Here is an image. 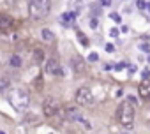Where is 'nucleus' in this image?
<instances>
[{
  "mask_svg": "<svg viewBox=\"0 0 150 134\" xmlns=\"http://www.w3.org/2000/svg\"><path fill=\"white\" fill-rule=\"evenodd\" d=\"M7 101L18 111H27L28 106H30V95L23 90V88H12V90L7 94Z\"/></svg>",
  "mask_w": 150,
  "mask_h": 134,
  "instance_id": "f257e3e1",
  "label": "nucleus"
},
{
  "mask_svg": "<svg viewBox=\"0 0 150 134\" xmlns=\"http://www.w3.org/2000/svg\"><path fill=\"white\" fill-rule=\"evenodd\" d=\"M117 120L124 127H133L134 125V104L131 101H124L117 108Z\"/></svg>",
  "mask_w": 150,
  "mask_h": 134,
  "instance_id": "f03ea898",
  "label": "nucleus"
},
{
  "mask_svg": "<svg viewBox=\"0 0 150 134\" xmlns=\"http://www.w3.org/2000/svg\"><path fill=\"white\" fill-rule=\"evenodd\" d=\"M50 0H28V14L32 19H44L50 14Z\"/></svg>",
  "mask_w": 150,
  "mask_h": 134,
  "instance_id": "7ed1b4c3",
  "label": "nucleus"
},
{
  "mask_svg": "<svg viewBox=\"0 0 150 134\" xmlns=\"http://www.w3.org/2000/svg\"><path fill=\"white\" fill-rule=\"evenodd\" d=\"M74 99H76L78 106H90L94 102V94H92V90L88 86H81V88H78Z\"/></svg>",
  "mask_w": 150,
  "mask_h": 134,
  "instance_id": "20e7f679",
  "label": "nucleus"
},
{
  "mask_svg": "<svg viewBox=\"0 0 150 134\" xmlns=\"http://www.w3.org/2000/svg\"><path fill=\"white\" fill-rule=\"evenodd\" d=\"M42 113H44V117H48V118L55 117L57 113H60V102L51 95L46 97L44 102H42Z\"/></svg>",
  "mask_w": 150,
  "mask_h": 134,
  "instance_id": "39448f33",
  "label": "nucleus"
},
{
  "mask_svg": "<svg viewBox=\"0 0 150 134\" xmlns=\"http://www.w3.org/2000/svg\"><path fill=\"white\" fill-rule=\"evenodd\" d=\"M60 115L66 118V120H71V122H81V120H83L81 111H79L78 106H74V104H66V106L60 109Z\"/></svg>",
  "mask_w": 150,
  "mask_h": 134,
  "instance_id": "423d86ee",
  "label": "nucleus"
},
{
  "mask_svg": "<svg viewBox=\"0 0 150 134\" xmlns=\"http://www.w3.org/2000/svg\"><path fill=\"white\" fill-rule=\"evenodd\" d=\"M71 67H73V71L76 73V74H81V73H85V60L79 57V55H74L73 58H71Z\"/></svg>",
  "mask_w": 150,
  "mask_h": 134,
  "instance_id": "0eeeda50",
  "label": "nucleus"
},
{
  "mask_svg": "<svg viewBox=\"0 0 150 134\" xmlns=\"http://www.w3.org/2000/svg\"><path fill=\"white\" fill-rule=\"evenodd\" d=\"M46 73L51 74V76H57V74H62V69H60V64L57 58H50L46 62Z\"/></svg>",
  "mask_w": 150,
  "mask_h": 134,
  "instance_id": "6e6552de",
  "label": "nucleus"
},
{
  "mask_svg": "<svg viewBox=\"0 0 150 134\" xmlns=\"http://www.w3.org/2000/svg\"><path fill=\"white\" fill-rule=\"evenodd\" d=\"M138 94L143 101H150V79H143L138 86Z\"/></svg>",
  "mask_w": 150,
  "mask_h": 134,
  "instance_id": "1a4fd4ad",
  "label": "nucleus"
},
{
  "mask_svg": "<svg viewBox=\"0 0 150 134\" xmlns=\"http://www.w3.org/2000/svg\"><path fill=\"white\" fill-rule=\"evenodd\" d=\"M14 27H16V23H14L12 18H9L7 14H2V16H0V30H2L4 34H6L9 28H14Z\"/></svg>",
  "mask_w": 150,
  "mask_h": 134,
  "instance_id": "9d476101",
  "label": "nucleus"
},
{
  "mask_svg": "<svg viewBox=\"0 0 150 134\" xmlns=\"http://www.w3.org/2000/svg\"><path fill=\"white\" fill-rule=\"evenodd\" d=\"M74 19H76V11H69V12H64L60 21H62V25L64 27H71L74 25Z\"/></svg>",
  "mask_w": 150,
  "mask_h": 134,
  "instance_id": "9b49d317",
  "label": "nucleus"
},
{
  "mask_svg": "<svg viewBox=\"0 0 150 134\" xmlns=\"http://www.w3.org/2000/svg\"><path fill=\"white\" fill-rule=\"evenodd\" d=\"M21 57L18 53H12L11 58H9V67H12V69H21Z\"/></svg>",
  "mask_w": 150,
  "mask_h": 134,
  "instance_id": "f8f14e48",
  "label": "nucleus"
},
{
  "mask_svg": "<svg viewBox=\"0 0 150 134\" xmlns=\"http://www.w3.org/2000/svg\"><path fill=\"white\" fill-rule=\"evenodd\" d=\"M41 37H42V41H44V42H53L55 41V34L51 30H48V28H42L41 30Z\"/></svg>",
  "mask_w": 150,
  "mask_h": 134,
  "instance_id": "ddd939ff",
  "label": "nucleus"
},
{
  "mask_svg": "<svg viewBox=\"0 0 150 134\" xmlns=\"http://www.w3.org/2000/svg\"><path fill=\"white\" fill-rule=\"evenodd\" d=\"M42 60H44V51H42V50H34V62L41 64Z\"/></svg>",
  "mask_w": 150,
  "mask_h": 134,
  "instance_id": "4468645a",
  "label": "nucleus"
},
{
  "mask_svg": "<svg viewBox=\"0 0 150 134\" xmlns=\"http://www.w3.org/2000/svg\"><path fill=\"white\" fill-rule=\"evenodd\" d=\"M76 37L79 39V42L83 44V46H88V44H90V41H88V37H87V35H85L83 32H79V30L76 32Z\"/></svg>",
  "mask_w": 150,
  "mask_h": 134,
  "instance_id": "2eb2a0df",
  "label": "nucleus"
},
{
  "mask_svg": "<svg viewBox=\"0 0 150 134\" xmlns=\"http://www.w3.org/2000/svg\"><path fill=\"white\" fill-rule=\"evenodd\" d=\"M7 86H9V78L4 74V76H2V83H0V90L6 92V90H7Z\"/></svg>",
  "mask_w": 150,
  "mask_h": 134,
  "instance_id": "dca6fc26",
  "label": "nucleus"
},
{
  "mask_svg": "<svg viewBox=\"0 0 150 134\" xmlns=\"http://www.w3.org/2000/svg\"><path fill=\"white\" fill-rule=\"evenodd\" d=\"M118 35H120V30H118V28H111V30H110V37H111V39H117Z\"/></svg>",
  "mask_w": 150,
  "mask_h": 134,
  "instance_id": "f3484780",
  "label": "nucleus"
},
{
  "mask_svg": "<svg viewBox=\"0 0 150 134\" xmlns=\"http://www.w3.org/2000/svg\"><path fill=\"white\" fill-rule=\"evenodd\" d=\"M41 83H42V79H41V78H35V81H34V88H35L37 92L41 90Z\"/></svg>",
  "mask_w": 150,
  "mask_h": 134,
  "instance_id": "a211bd4d",
  "label": "nucleus"
},
{
  "mask_svg": "<svg viewBox=\"0 0 150 134\" xmlns=\"http://www.w3.org/2000/svg\"><path fill=\"white\" fill-rule=\"evenodd\" d=\"M99 60V55L97 53H90L88 55V62H97Z\"/></svg>",
  "mask_w": 150,
  "mask_h": 134,
  "instance_id": "6ab92c4d",
  "label": "nucleus"
},
{
  "mask_svg": "<svg viewBox=\"0 0 150 134\" xmlns=\"http://www.w3.org/2000/svg\"><path fill=\"white\" fill-rule=\"evenodd\" d=\"M79 124H81V125H83V127H85V129H88V131H90V129H92V125H90V122H88V120H85V118H83V120H81V122H79Z\"/></svg>",
  "mask_w": 150,
  "mask_h": 134,
  "instance_id": "aec40b11",
  "label": "nucleus"
},
{
  "mask_svg": "<svg viewBox=\"0 0 150 134\" xmlns=\"http://www.w3.org/2000/svg\"><path fill=\"white\" fill-rule=\"evenodd\" d=\"M136 6L143 11V9H147V4H145V0H136Z\"/></svg>",
  "mask_w": 150,
  "mask_h": 134,
  "instance_id": "412c9836",
  "label": "nucleus"
},
{
  "mask_svg": "<svg viewBox=\"0 0 150 134\" xmlns=\"http://www.w3.org/2000/svg\"><path fill=\"white\" fill-rule=\"evenodd\" d=\"M97 27H99L97 19H95V18H92V21H90V28H92V30H97Z\"/></svg>",
  "mask_w": 150,
  "mask_h": 134,
  "instance_id": "4be33fe9",
  "label": "nucleus"
},
{
  "mask_svg": "<svg viewBox=\"0 0 150 134\" xmlns=\"http://www.w3.org/2000/svg\"><path fill=\"white\" fill-rule=\"evenodd\" d=\"M110 18H111L113 21H117V23H120V14H117V12H111V14H110Z\"/></svg>",
  "mask_w": 150,
  "mask_h": 134,
  "instance_id": "5701e85b",
  "label": "nucleus"
},
{
  "mask_svg": "<svg viewBox=\"0 0 150 134\" xmlns=\"http://www.w3.org/2000/svg\"><path fill=\"white\" fill-rule=\"evenodd\" d=\"M124 67H125V64H124V62H120V64H117V65H113V69H115V71H122V69H124Z\"/></svg>",
  "mask_w": 150,
  "mask_h": 134,
  "instance_id": "b1692460",
  "label": "nucleus"
},
{
  "mask_svg": "<svg viewBox=\"0 0 150 134\" xmlns=\"http://www.w3.org/2000/svg\"><path fill=\"white\" fill-rule=\"evenodd\" d=\"M140 48H141V51H145V53H148V51H150V46H148L147 42H143V44H141Z\"/></svg>",
  "mask_w": 150,
  "mask_h": 134,
  "instance_id": "393cba45",
  "label": "nucleus"
},
{
  "mask_svg": "<svg viewBox=\"0 0 150 134\" xmlns=\"http://www.w3.org/2000/svg\"><path fill=\"white\" fill-rule=\"evenodd\" d=\"M106 51H108V53H115V46H113V44H106Z\"/></svg>",
  "mask_w": 150,
  "mask_h": 134,
  "instance_id": "a878e982",
  "label": "nucleus"
},
{
  "mask_svg": "<svg viewBox=\"0 0 150 134\" xmlns=\"http://www.w3.org/2000/svg\"><path fill=\"white\" fill-rule=\"evenodd\" d=\"M143 79H150V71H143Z\"/></svg>",
  "mask_w": 150,
  "mask_h": 134,
  "instance_id": "bb28decb",
  "label": "nucleus"
},
{
  "mask_svg": "<svg viewBox=\"0 0 150 134\" xmlns=\"http://www.w3.org/2000/svg\"><path fill=\"white\" fill-rule=\"evenodd\" d=\"M102 6L104 7H110L111 6V0H102Z\"/></svg>",
  "mask_w": 150,
  "mask_h": 134,
  "instance_id": "cd10ccee",
  "label": "nucleus"
},
{
  "mask_svg": "<svg viewBox=\"0 0 150 134\" xmlns=\"http://www.w3.org/2000/svg\"><path fill=\"white\" fill-rule=\"evenodd\" d=\"M120 32H122V34H127V32H129V28L124 25V27H120Z\"/></svg>",
  "mask_w": 150,
  "mask_h": 134,
  "instance_id": "c85d7f7f",
  "label": "nucleus"
},
{
  "mask_svg": "<svg viewBox=\"0 0 150 134\" xmlns=\"http://www.w3.org/2000/svg\"><path fill=\"white\" fill-rule=\"evenodd\" d=\"M147 9H148V11H150V2H148V4H147Z\"/></svg>",
  "mask_w": 150,
  "mask_h": 134,
  "instance_id": "c756f323",
  "label": "nucleus"
},
{
  "mask_svg": "<svg viewBox=\"0 0 150 134\" xmlns=\"http://www.w3.org/2000/svg\"><path fill=\"white\" fill-rule=\"evenodd\" d=\"M148 62H150V57H148Z\"/></svg>",
  "mask_w": 150,
  "mask_h": 134,
  "instance_id": "7c9ffc66",
  "label": "nucleus"
},
{
  "mask_svg": "<svg viewBox=\"0 0 150 134\" xmlns=\"http://www.w3.org/2000/svg\"><path fill=\"white\" fill-rule=\"evenodd\" d=\"M50 134H51V132H50Z\"/></svg>",
  "mask_w": 150,
  "mask_h": 134,
  "instance_id": "2f4dec72",
  "label": "nucleus"
}]
</instances>
